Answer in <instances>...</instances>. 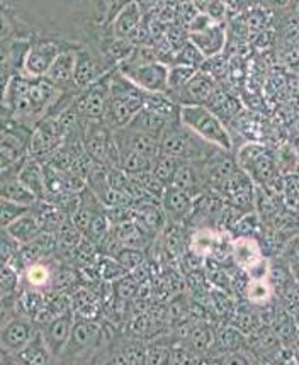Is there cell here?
I'll use <instances>...</instances> for the list:
<instances>
[{
    "mask_svg": "<svg viewBox=\"0 0 299 365\" xmlns=\"http://www.w3.org/2000/svg\"><path fill=\"white\" fill-rule=\"evenodd\" d=\"M109 108H107L106 123L113 129L126 128L133 118L145 108L146 93L136 83H133L126 75L114 68L111 72Z\"/></svg>",
    "mask_w": 299,
    "mask_h": 365,
    "instance_id": "obj_1",
    "label": "cell"
},
{
    "mask_svg": "<svg viewBox=\"0 0 299 365\" xmlns=\"http://www.w3.org/2000/svg\"><path fill=\"white\" fill-rule=\"evenodd\" d=\"M160 145H162L163 153L171 155L181 162L193 163L204 162L214 151L220 150V146L209 143L199 135H196L194 131H191L186 124L181 123V119L168 124L160 138Z\"/></svg>",
    "mask_w": 299,
    "mask_h": 365,
    "instance_id": "obj_2",
    "label": "cell"
},
{
    "mask_svg": "<svg viewBox=\"0 0 299 365\" xmlns=\"http://www.w3.org/2000/svg\"><path fill=\"white\" fill-rule=\"evenodd\" d=\"M236 162L252 177L257 185L265 187L270 192L275 184H283L275 153L262 143H247L235 155Z\"/></svg>",
    "mask_w": 299,
    "mask_h": 365,
    "instance_id": "obj_3",
    "label": "cell"
},
{
    "mask_svg": "<svg viewBox=\"0 0 299 365\" xmlns=\"http://www.w3.org/2000/svg\"><path fill=\"white\" fill-rule=\"evenodd\" d=\"M106 329L93 318H75L74 329L60 362H88L104 349Z\"/></svg>",
    "mask_w": 299,
    "mask_h": 365,
    "instance_id": "obj_4",
    "label": "cell"
},
{
    "mask_svg": "<svg viewBox=\"0 0 299 365\" xmlns=\"http://www.w3.org/2000/svg\"><path fill=\"white\" fill-rule=\"evenodd\" d=\"M181 123L209 143L223 150H233V140L223 119L208 106H182Z\"/></svg>",
    "mask_w": 299,
    "mask_h": 365,
    "instance_id": "obj_5",
    "label": "cell"
},
{
    "mask_svg": "<svg viewBox=\"0 0 299 365\" xmlns=\"http://www.w3.org/2000/svg\"><path fill=\"white\" fill-rule=\"evenodd\" d=\"M31 136L33 128L28 124L4 119L2 140H0V168L24 162L31 151Z\"/></svg>",
    "mask_w": 299,
    "mask_h": 365,
    "instance_id": "obj_6",
    "label": "cell"
},
{
    "mask_svg": "<svg viewBox=\"0 0 299 365\" xmlns=\"http://www.w3.org/2000/svg\"><path fill=\"white\" fill-rule=\"evenodd\" d=\"M77 41H65L55 38H34L29 44L22 73L29 77H46L60 53Z\"/></svg>",
    "mask_w": 299,
    "mask_h": 365,
    "instance_id": "obj_7",
    "label": "cell"
},
{
    "mask_svg": "<svg viewBox=\"0 0 299 365\" xmlns=\"http://www.w3.org/2000/svg\"><path fill=\"white\" fill-rule=\"evenodd\" d=\"M109 77L111 73L92 86L80 88L75 96L74 106L83 121H106L111 92Z\"/></svg>",
    "mask_w": 299,
    "mask_h": 365,
    "instance_id": "obj_8",
    "label": "cell"
},
{
    "mask_svg": "<svg viewBox=\"0 0 299 365\" xmlns=\"http://www.w3.org/2000/svg\"><path fill=\"white\" fill-rule=\"evenodd\" d=\"M114 70V66L106 60L101 51L82 44L77 50L74 70V86L78 88H86L92 83L99 82Z\"/></svg>",
    "mask_w": 299,
    "mask_h": 365,
    "instance_id": "obj_9",
    "label": "cell"
},
{
    "mask_svg": "<svg viewBox=\"0 0 299 365\" xmlns=\"http://www.w3.org/2000/svg\"><path fill=\"white\" fill-rule=\"evenodd\" d=\"M65 129L56 118H43L33 128V136H31V157L48 162L53 153L64 145Z\"/></svg>",
    "mask_w": 299,
    "mask_h": 365,
    "instance_id": "obj_10",
    "label": "cell"
},
{
    "mask_svg": "<svg viewBox=\"0 0 299 365\" xmlns=\"http://www.w3.org/2000/svg\"><path fill=\"white\" fill-rule=\"evenodd\" d=\"M36 331H38V327H34L31 318H26L22 314L11 316L6 322H2V329H0V351L9 355L19 354L33 340Z\"/></svg>",
    "mask_w": 299,
    "mask_h": 365,
    "instance_id": "obj_11",
    "label": "cell"
},
{
    "mask_svg": "<svg viewBox=\"0 0 299 365\" xmlns=\"http://www.w3.org/2000/svg\"><path fill=\"white\" fill-rule=\"evenodd\" d=\"M118 68L145 92H167L171 66L162 63V61L157 60L145 65L118 66Z\"/></svg>",
    "mask_w": 299,
    "mask_h": 365,
    "instance_id": "obj_12",
    "label": "cell"
},
{
    "mask_svg": "<svg viewBox=\"0 0 299 365\" xmlns=\"http://www.w3.org/2000/svg\"><path fill=\"white\" fill-rule=\"evenodd\" d=\"M216 88L218 82L213 75L206 70H199L181 91L168 93V96H172L181 106H206Z\"/></svg>",
    "mask_w": 299,
    "mask_h": 365,
    "instance_id": "obj_13",
    "label": "cell"
},
{
    "mask_svg": "<svg viewBox=\"0 0 299 365\" xmlns=\"http://www.w3.org/2000/svg\"><path fill=\"white\" fill-rule=\"evenodd\" d=\"M74 323H75V314L74 311H66V313H61L55 316V318L48 319L46 323H43V327H39L41 329V335L46 341L48 349H50L53 359L60 360L61 354H64L66 344H69L71 329H74Z\"/></svg>",
    "mask_w": 299,
    "mask_h": 365,
    "instance_id": "obj_14",
    "label": "cell"
},
{
    "mask_svg": "<svg viewBox=\"0 0 299 365\" xmlns=\"http://www.w3.org/2000/svg\"><path fill=\"white\" fill-rule=\"evenodd\" d=\"M143 12L136 0H128L109 21V33L114 39H128L136 44L138 33L141 29Z\"/></svg>",
    "mask_w": 299,
    "mask_h": 365,
    "instance_id": "obj_15",
    "label": "cell"
},
{
    "mask_svg": "<svg viewBox=\"0 0 299 365\" xmlns=\"http://www.w3.org/2000/svg\"><path fill=\"white\" fill-rule=\"evenodd\" d=\"M82 46V43H74L69 48H65L56 58V61L48 72L46 77L55 83L60 91H78L74 86V70H75V58H77V50Z\"/></svg>",
    "mask_w": 299,
    "mask_h": 365,
    "instance_id": "obj_16",
    "label": "cell"
},
{
    "mask_svg": "<svg viewBox=\"0 0 299 365\" xmlns=\"http://www.w3.org/2000/svg\"><path fill=\"white\" fill-rule=\"evenodd\" d=\"M189 41H193L206 58L221 55L228 41V31L225 22H214L206 29L189 33Z\"/></svg>",
    "mask_w": 299,
    "mask_h": 365,
    "instance_id": "obj_17",
    "label": "cell"
},
{
    "mask_svg": "<svg viewBox=\"0 0 299 365\" xmlns=\"http://www.w3.org/2000/svg\"><path fill=\"white\" fill-rule=\"evenodd\" d=\"M171 185L184 190L187 194L194 195V197H199L201 194H204V190H208L206 180H204L203 170H201L199 163L193 162H181Z\"/></svg>",
    "mask_w": 299,
    "mask_h": 365,
    "instance_id": "obj_18",
    "label": "cell"
},
{
    "mask_svg": "<svg viewBox=\"0 0 299 365\" xmlns=\"http://www.w3.org/2000/svg\"><path fill=\"white\" fill-rule=\"evenodd\" d=\"M162 204L165 212H167V217H171L172 222H181L186 217L193 216L196 197L184 192V190L177 189V187L168 185L167 190H165Z\"/></svg>",
    "mask_w": 299,
    "mask_h": 365,
    "instance_id": "obj_19",
    "label": "cell"
},
{
    "mask_svg": "<svg viewBox=\"0 0 299 365\" xmlns=\"http://www.w3.org/2000/svg\"><path fill=\"white\" fill-rule=\"evenodd\" d=\"M17 179L28 187L31 192L38 197V201L46 197V172H44V163L41 160L29 155L19 167Z\"/></svg>",
    "mask_w": 299,
    "mask_h": 365,
    "instance_id": "obj_20",
    "label": "cell"
},
{
    "mask_svg": "<svg viewBox=\"0 0 299 365\" xmlns=\"http://www.w3.org/2000/svg\"><path fill=\"white\" fill-rule=\"evenodd\" d=\"M231 258L240 269H243L247 272L248 269H252L253 265H257L262 260V248L258 245L257 240L252 237H240L235 242H231L230 247Z\"/></svg>",
    "mask_w": 299,
    "mask_h": 365,
    "instance_id": "obj_21",
    "label": "cell"
},
{
    "mask_svg": "<svg viewBox=\"0 0 299 365\" xmlns=\"http://www.w3.org/2000/svg\"><path fill=\"white\" fill-rule=\"evenodd\" d=\"M16 357L19 360L21 365H44L55 362V359H53L51 351L48 349L46 341H44V338L41 335V329L39 328L33 336V340H31L19 354H16Z\"/></svg>",
    "mask_w": 299,
    "mask_h": 365,
    "instance_id": "obj_22",
    "label": "cell"
},
{
    "mask_svg": "<svg viewBox=\"0 0 299 365\" xmlns=\"http://www.w3.org/2000/svg\"><path fill=\"white\" fill-rule=\"evenodd\" d=\"M171 123L172 121H168V119H165L163 115H160L158 113H155V110H151L150 108H146L145 106V108H143L140 113L133 118V121L128 124V128H133L136 129V131H141L145 133V135H150L160 140L163 135V131L167 129V126Z\"/></svg>",
    "mask_w": 299,
    "mask_h": 365,
    "instance_id": "obj_23",
    "label": "cell"
},
{
    "mask_svg": "<svg viewBox=\"0 0 299 365\" xmlns=\"http://www.w3.org/2000/svg\"><path fill=\"white\" fill-rule=\"evenodd\" d=\"M11 235L12 238L17 240L21 245H26L33 242L34 238H38L43 233V226L39 222L38 216L34 215V211L31 209L29 212H26L24 216H21L19 220H16L12 225H9L7 228H4Z\"/></svg>",
    "mask_w": 299,
    "mask_h": 365,
    "instance_id": "obj_24",
    "label": "cell"
},
{
    "mask_svg": "<svg viewBox=\"0 0 299 365\" xmlns=\"http://www.w3.org/2000/svg\"><path fill=\"white\" fill-rule=\"evenodd\" d=\"M56 238H58L56 255L70 258L74 255V252L80 247V243L83 242L86 235L75 226V222L71 221V217H69V220L61 225V228L56 231Z\"/></svg>",
    "mask_w": 299,
    "mask_h": 365,
    "instance_id": "obj_25",
    "label": "cell"
},
{
    "mask_svg": "<svg viewBox=\"0 0 299 365\" xmlns=\"http://www.w3.org/2000/svg\"><path fill=\"white\" fill-rule=\"evenodd\" d=\"M53 275H55V269L48 265V260L31 264L22 272V277L28 284V289H36V291H44L46 287L51 289Z\"/></svg>",
    "mask_w": 299,
    "mask_h": 365,
    "instance_id": "obj_26",
    "label": "cell"
},
{
    "mask_svg": "<svg viewBox=\"0 0 299 365\" xmlns=\"http://www.w3.org/2000/svg\"><path fill=\"white\" fill-rule=\"evenodd\" d=\"M187 341H189V349L196 355H209L216 344V331L208 324H196L189 329Z\"/></svg>",
    "mask_w": 299,
    "mask_h": 365,
    "instance_id": "obj_27",
    "label": "cell"
},
{
    "mask_svg": "<svg viewBox=\"0 0 299 365\" xmlns=\"http://www.w3.org/2000/svg\"><path fill=\"white\" fill-rule=\"evenodd\" d=\"M247 338H245V333L235 324H230V327H223L216 331V344L214 346H218L223 351V355L231 354V351H242L247 345Z\"/></svg>",
    "mask_w": 299,
    "mask_h": 365,
    "instance_id": "obj_28",
    "label": "cell"
},
{
    "mask_svg": "<svg viewBox=\"0 0 299 365\" xmlns=\"http://www.w3.org/2000/svg\"><path fill=\"white\" fill-rule=\"evenodd\" d=\"M119 168H123L124 172L129 173V175H138V173L150 172L151 160H148L145 155L138 153L129 146L119 145Z\"/></svg>",
    "mask_w": 299,
    "mask_h": 365,
    "instance_id": "obj_29",
    "label": "cell"
},
{
    "mask_svg": "<svg viewBox=\"0 0 299 365\" xmlns=\"http://www.w3.org/2000/svg\"><path fill=\"white\" fill-rule=\"evenodd\" d=\"M71 311L75 318H93L99 311V299L88 289H78L71 297Z\"/></svg>",
    "mask_w": 299,
    "mask_h": 365,
    "instance_id": "obj_30",
    "label": "cell"
},
{
    "mask_svg": "<svg viewBox=\"0 0 299 365\" xmlns=\"http://www.w3.org/2000/svg\"><path fill=\"white\" fill-rule=\"evenodd\" d=\"M181 165V160L171 157V155L167 153H160L157 158L151 160V165H150V173L153 177H157L158 180H162L165 185H171V182L173 179V175H176V170L177 167Z\"/></svg>",
    "mask_w": 299,
    "mask_h": 365,
    "instance_id": "obj_31",
    "label": "cell"
},
{
    "mask_svg": "<svg viewBox=\"0 0 299 365\" xmlns=\"http://www.w3.org/2000/svg\"><path fill=\"white\" fill-rule=\"evenodd\" d=\"M272 294H274V289H272L269 279H250L247 289H245L247 299L257 306L269 304Z\"/></svg>",
    "mask_w": 299,
    "mask_h": 365,
    "instance_id": "obj_32",
    "label": "cell"
},
{
    "mask_svg": "<svg viewBox=\"0 0 299 365\" xmlns=\"http://www.w3.org/2000/svg\"><path fill=\"white\" fill-rule=\"evenodd\" d=\"M279 39L285 43V46L299 44V16L291 11H285V14L278 22Z\"/></svg>",
    "mask_w": 299,
    "mask_h": 365,
    "instance_id": "obj_33",
    "label": "cell"
},
{
    "mask_svg": "<svg viewBox=\"0 0 299 365\" xmlns=\"http://www.w3.org/2000/svg\"><path fill=\"white\" fill-rule=\"evenodd\" d=\"M21 270L11 264H2V272H0V292L4 297H17V289L21 284Z\"/></svg>",
    "mask_w": 299,
    "mask_h": 365,
    "instance_id": "obj_34",
    "label": "cell"
},
{
    "mask_svg": "<svg viewBox=\"0 0 299 365\" xmlns=\"http://www.w3.org/2000/svg\"><path fill=\"white\" fill-rule=\"evenodd\" d=\"M208 58L201 53V50L193 41H187L184 46L178 50L176 55V63L173 65H186L193 66V68H203L204 63H206Z\"/></svg>",
    "mask_w": 299,
    "mask_h": 365,
    "instance_id": "obj_35",
    "label": "cell"
},
{
    "mask_svg": "<svg viewBox=\"0 0 299 365\" xmlns=\"http://www.w3.org/2000/svg\"><path fill=\"white\" fill-rule=\"evenodd\" d=\"M283 194L284 204L289 211L299 216V175L298 173H289L283 179Z\"/></svg>",
    "mask_w": 299,
    "mask_h": 365,
    "instance_id": "obj_36",
    "label": "cell"
},
{
    "mask_svg": "<svg viewBox=\"0 0 299 365\" xmlns=\"http://www.w3.org/2000/svg\"><path fill=\"white\" fill-rule=\"evenodd\" d=\"M199 72V68H193V66H186V65H173L168 70V88L167 93H173L177 91H181L182 87L189 82L191 78L194 77L196 73Z\"/></svg>",
    "mask_w": 299,
    "mask_h": 365,
    "instance_id": "obj_37",
    "label": "cell"
},
{
    "mask_svg": "<svg viewBox=\"0 0 299 365\" xmlns=\"http://www.w3.org/2000/svg\"><path fill=\"white\" fill-rule=\"evenodd\" d=\"M31 209H33V206H26V204L2 199V201H0V222H2V228H7L9 225H12L16 220H19L21 216L29 212Z\"/></svg>",
    "mask_w": 299,
    "mask_h": 365,
    "instance_id": "obj_38",
    "label": "cell"
},
{
    "mask_svg": "<svg viewBox=\"0 0 299 365\" xmlns=\"http://www.w3.org/2000/svg\"><path fill=\"white\" fill-rule=\"evenodd\" d=\"M97 272H99L102 279L109 280V282H116V280H119L126 274H129V270L126 267L119 264L114 257L109 255V257H104L99 262V265H97Z\"/></svg>",
    "mask_w": 299,
    "mask_h": 365,
    "instance_id": "obj_39",
    "label": "cell"
},
{
    "mask_svg": "<svg viewBox=\"0 0 299 365\" xmlns=\"http://www.w3.org/2000/svg\"><path fill=\"white\" fill-rule=\"evenodd\" d=\"M275 160H278L279 170L289 175V173H296L299 170V155L296 148L291 146H283L278 153H275Z\"/></svg>",
    "mask_w": 299,
    "mask_h": 365,
    "instance_id": "obj_40",
    "label": "cell"
},
{
    "mask_svg": "<svg viewBox=\"0 0 299 365\" xmlns=\"http://www.w3.org/2000/svg\"><path fill=\"white\" fill-rule=\"evenodd\" d=\"M138 289H140V280H136V277L131 272L126 274L124 277H121L114 282V294H116V297L121 301L133 299V297L136 296Z\"/></svg>",
    "mask_w": 299,
    "mask_h": 365,
    "instance_id": "obj_41",
    "label": "cell"
},
{
    "mask_svg": "<svg viewBox=\"0 0 299 365\" xmlns=\"http://www.w3.org/2000/svg\"><path fill=\"white\" fill-rule=\"evenodd\" d=\"M267 14H269V11H264V9L260 7L250 11L248 16L243 19L245 28L250 31H258V33H262V31L267 28V24H269V16Z\"/></svg>",
    "mask_w": 299,
    "mask_h": 365,
    "instance_id": "obj_42",
    "label": "cell"
},
{
    "mask_svg": "<svg viewBox=\"0 0 299 365\" xmlns=\"http://www.w3.org/2000/svg\"><path fill=\"white\" fill-rule=\"evenodd\" d=\"M171 360V349L162 344L146 346V364H163Z\"/></svg>",
    "mask_w": 299,
    "mask_h": 365,
    "instance_id": "obj_43",
    "label": "cell"
},
{
    "mask_svg": "<svg viewBox=\"0 0 299 365\" xmlns=\"http://www.w3.org/2000/svg\"><path fill=\"white\" fill-rule=\"evenodd\" d=\"M284 258L289 265H299V233L285 242Z\"/></svg>",
    "mask_w": 299,
    "mask_h": 365,
    "instance_id": "obj_44",
    "label": "cell"
},
{
    "mask_svg": "<svg viewBox=\"0 0 299 365\" xmlns=\"http://www.w3.org/2000/svg\"><path fill=\"white\" fill-rule=\"evenodd\" d=\"M204 12L211 16L216 22H223L225 21V16L228 14V6H226L225 0H211Z\"/></svg>",
    "mask_w": 299,
    "mask_h": 365,
    "instance_id": "obj_45",
    "label": "cell"
},
{
    "mask_svg": "<svg viewBox=\"0 0 299 365\" xmlns=\"http://www.w3.org/2000/svg\"><path fill=\"white\" fill-rule=\"evenodd\" d=\"M211 301H213V304H214V309L218 311V314H228V313H231V309H230L231 302H230V299L226 296H223L220 291H218V292L214 291L211 294Z\"/></svg>",
    "mask_w": 299,
    "mask_h": 365,
    "instance_id": "obj_46",
    "label": "cell"
},
{
    "mask_svg": "<svg viewBox=\"0 0 299 365\" xmlns=\"http://www.w3.org/2000/svg\"><path fill=\"white\" fill-rule=\"evenodd\" d=\"M267 6L275 9V11H288L293 0H265Z\"/></svg>",
    "mask_w": 299,
    "mask_h": 365,
    "instance_id": "obj_47",
    "label": "cell"
},
{
    "mask_svg": "<svg viewBox=\"0 0 299 365\" xmlns=\"http://www.w3.org/2000/svg\"><path fill=\"white\" fill-rule=\"evenodd\" d=\"M288 11H291V12H294V14L299 16V0H293L291 6H289Z\"/></svg>",
    "mask_w": 299,
    "mask_h": 365,
    "instance_id": "obj_48",
    "label": "cell"
},
{
    "mask_svg": "<svg viewBox=\"0 0 299 365\" xmlns=\"http://www.w3.org/2000/svg\"><path fill=\"white\" fill-rule=\"evenodd\" d=\"M294 148H296V151H298V155H299V140L296 141V143H294Z\"/></svg>",
    "mask_w": 299,
    "mask_h": 365,
    "instance_id": "obj_49",
    "label": "cell"
}]
</instances>
